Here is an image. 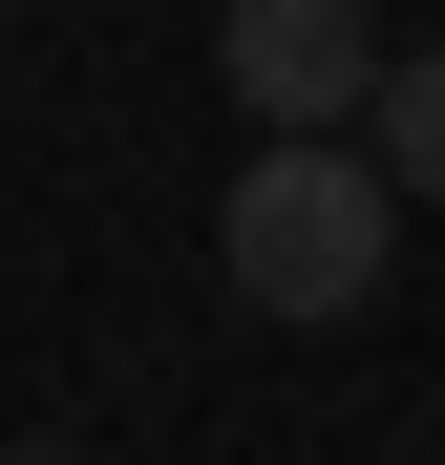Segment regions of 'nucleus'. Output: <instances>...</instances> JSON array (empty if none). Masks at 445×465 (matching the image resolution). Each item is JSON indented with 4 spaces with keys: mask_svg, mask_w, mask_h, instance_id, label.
I'll return each mask as SVG.
<instances>
[{
    "mask_svg": "<svg viewBox=\"0 0 445 465\" xmlns=\"http://www.w3.org/2000/svg\"><path fill=\"white\" fill-rule=\"evenodd\" d=\"M382 254H403V170L360 127H255V170L212 191V275L255 318H297V339H339L382 296Z\"/></svg>",
    "mask_w": 445,
    "mask_h": 465,
    "instance_id": "f257e3e1",
    "label": "nucleus"
},
{
    "mask_svg": "<svg viewBox=\"0 0 445 465\" xmlns=\"http://www.w3.org/2000/svg\"><path fill=\"white\" fill-rule=\"evenodd\" d=\"M212 64H234V106H255V127H360L403 43L360 22V0H234V22H212Z\"/></svg>",
    "mask_w": 445,
    "mask_h": 465,
    "instance_id": "f03ea898",
    "label": "nucleus"
},
{
    "mask_svg": "<svg viewBox=\"0 0 445 465\" xmlns=\"http://www.w3.org/2000/svg\"><path fill=\"white\" fill-rule=\"evenodd\" d=\"M360 148L403 170V212H445V43H403V64H382V106H360Z\"/></svg>",
    "mask_w": 445,
    "mask_h": 465,
    "instance_id": "7ed1b4c3",
    "label": "nucleus"
},
{
    "mask_svg": "<svg viewBox=\"0 0 445 465\" xmlns=\"http://www.w3.org/2000/svg\"><path fill=\"white\" fill-rule=\"evenodd\" d=\"M0 465H86V444H0Z\"/></svg>",
    "mask_w": 445,
    "mask_h": 465,
    "instance_id": "20e7f679",
    "label": "nucleus"
},
{
    "mask_svg": "<svg viewBox=\"0 0 445 465\" xmlns=\"http://www.w3.org/2000/svg\"><path fill=\"white\" fill-rule=\"evenodd\" d=\"M0 22H22V0H0Z\"/></svg>",
    "mask_w": 445,
    "mask_h": 465,
    "instance_id": "39448f33",
    "label": "nucleus"
}]
</instances>
